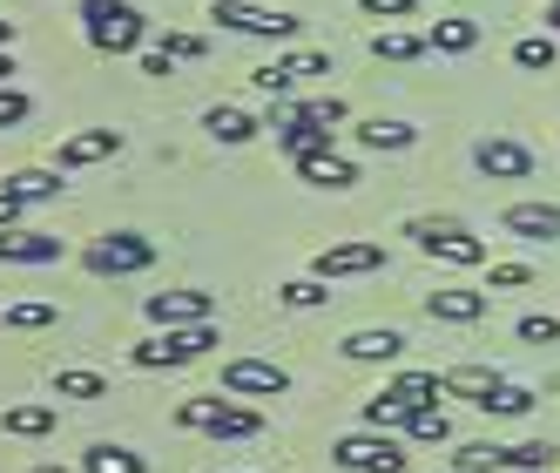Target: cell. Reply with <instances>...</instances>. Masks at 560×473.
I'll use <instances>...</instances> for the list:
<instances>
[{
    "label": "cell",
    "instance_id": "42",
    "mask_svg": "<svg viewBox=\"0 0 560 473\" xmlns=\"http://www.w3.org/2000/svg\"><path fill=\"white\" fill-rule=\"evenodd\" d=\"M14 123H27V95L21 89H0V129H14Z\"/></svg>",
    "mask_w": 560,
    "mask_h": 473
},
{
    "label": "cell",
    "instance_id": "26",
    "mask_svg": "<svg viewBox=\"0 0 560 473\" xmlns=\"http://www.w3.org/2000/svg\"><path fill=\"white\" fill-rule=\"evenodd\" d=\"M398 432H412V440H425V447H446L453 440V419H446V406H419V413H406Z\"/></svg>",
    "mask_w": 560,
    "mask_h": 473
},
{
    "label": "cell",
    "instance_id": "9",
    "mask_svg": "<svg viewBox=\"0 0 560 473\" xmlns=\"http://www.w3.org/2000/svg\"><path fill=\"white\" fill-rule=\"evenodd\" d=\"M472 163L500 176V183H520V176H534V149L527 142H513V136H479L472 142Z\"/></svg>",
    "mask_w": 560,
    "mask_h": 473
},
{
    "label": "cell",
    "instance_id": "47",
    "mask_svg": "<svg viewBox=\"0 0 560 473\" xmlns=\"http://www.w3.org/2000/svg\"><path fill=\"white\" fill-rule=\"evenodd\" d=\"M0 48H14V21H0Z\"/></svg>",
    "mask_w": 560,
    "mask_h": 473
},
{
    "label": "cell",
    "instance_id": "3",
    "mask_svg": "<svg viewBox=\"0 0 560 473\" xmlns=\"http://www.w3.org/2000/svg\"><path fill=\"white\" fill-rule=\"evenodd\" d=\"M176 426L217 432V440H257V432H264V419L250 406H236V400H183L176 406Z\"/></svg>",
    "mask_w": 560,
    "mask_h": 473
},
{
    "label": "cell",
    "instance_id": "17",
    "mask_svg": "<svg viewBox=\"0 0 560 473\" xmlns=\"http://www.w3.org/2000/svg\"><path fill=\"white\" fill-rule=\"evenodd\" d=\"M432 319H446V325H472V319H487V291H466V285H446V291H432L425 298Z\"/></svg>",
    "mask_w": 560,
    "mask_h": 473
},
{
    "label": "cell",
    "instance_id": "37",
    "mask_svg": "<svg viewBox=\"0 0 560 473\" xmlns=\"http://www.w3.org/2000/svg\"><path fill=\"white\" fill-rule=\"evenodd\" d=\"M298 115H311V123H325V129H338V123H345L351 108H345V95H317V102H304Z\"/></svg>",
    "mask_w": 560,
    "mask_h": 473
},
{
    "label": "cell",
    "instance_id": "36",
    "mask_svg": "<svg viewBox=\"0 0 560 473\" xmlns=\"http://www.w3.org/2000/svg\"><path fill=\"white\" fill-rule=\"evenodd\" d=\"M520 345H560V319L553 311H527L520 319Z\"/></svg>",
    "mask_w": 560,
    "mask_h": 473
},
{
    "label": "cell",
    "instance_id": "4",
    "mask_svg": "<svg viewBox=\"0 0 560 473\" xmlns=\"http://www.w3.org/2000/svg\"><path fill=\"white\" fill-rule=\"evenodd\" d=\"M331 460H338L345 473H406V447H398L392 432H378V426L331 440Z\"/></svg>",
    "mask_w": 560,
    "mask_h": 473
},
{
    "label": "cell",
    "instance_id": "39",
    "mask_svg": "<svg viewBox=\"0 0 560 473\" xmlns=\"http://www.w3.org/2000/svg\"><path fill=\"white\" fill-rule=\"evenodd\" d=\"M250 89H257V95H291L298 82H291V74L277 68V61H270V68H257V74H250Z\"/></svg>",
    "mask_w": 560,
    "mask_h": 473
},
{
    "label": "cell",
    "instance_id": "48",
    "mask_svg": "<svg viewBox=\"0 0 560 473\" xmlns=\"http://www.w3.org/2000/svg\"><path fill=\"white\" fill-rule=\"evenodd\" d=\"M0 236H8V230H0Z\"/></svg>",
    "mask_w": 560,
    "mask_h": 473
},
{
    "label": "cell",
    "instance_id": "35",
    "mask_svg": "<svg viewBox=\"0 0 560 473\" xmlns=\"http://www.w3.org/2000/svg\"><path fill=\"white\" fill-rule=\"evenodd\" d=\"M453 473H500V447L493 440H472L453 453Z\"/></svg>",
    "mask_w": 560,
    "mask_h": 473
},
{
    "label": "cell",
    "instance_id": "10",
    "mask_svg": "<svg viewBox=\"0 0 560 473\" xmlns=\"http://www.w3.org/2000/svg\"><path fill=\"white\" fill-rule=\"evenodd\" d=\"M149 319L155 325H217V298L210 291H149Z\"/></svg>",
    "mask_w": 560,
    "mask_h": 473
},
{
    "label": "cell",
    "instance_id": "44",
    "mask_svg": "<svg viewBox=\"0 0 560 473\" xmlns=\"http://www.w3.org/2000/svg\"><path fill=\"white\" fill-rule=\"evenodd\" d=\"M8 74H14V48H0V89H8Z\"/></svg>",
    "mask_w": 560,
    "mask_h": 473
},
{
    "label": "cell",
    "instance_id": "43",
    "mask_svg": "<svg viewBox=\"0 0 560 473\" xmlns=\"http://www.w3.org/2000/svg\"><path fill=\"white\" fill-rule=\"evenodd\" d=\"M21 210H27L21 196H14V189H0V230H14V223H21Z\"/></svg>",
    "mask_w": 560,
    "mask_h": 473
},
{
    "label": "cell",
    "instance_id": "18",
    "mask_svg": "<svg viewBox=\"0 0 560 473\" xmlns=\"http://www.w3.org/2000/svg\"><path fill=\"white\" fill-rule=\"evenodd\" d=\"M61 257V236H42V230H8L0 236V264H55Z\"/></svg>",
    "mask_w": 560,
    "mask_h": 473
},
{
    "label": "cell",
    "instance_id": "6",
    "mask_svg": "<svg viewBox=\"0 0 560 473\" xmlns=\"http://www.w3.org/2000/svg\"><path fill=\"white\" fill-rule=\"evenodd\" d=\"M406 236H419V244L439 257V264H459V270H472V264H487V244L466 230V223H439V217H412L406 223Z\"/></svg>",
    "mask_w": 560,
    "mask_h": 473
},
{
    "label": "cell",
    "instance_id": "27",
    "mask_svg": "<svg viewBox=\"0 0 560 473\" xmlns=\"http://www.w3.org/2000/svg\"><path fill=\"white\" fill-rule=\"evenodd\" d=\"M203 129H210L217 142H250V136H257L264 123H250V115H244V108H223V102H217V108L203 115Z\"/></svg>",
    "mask_w": 560,
    "mask_h": 473
},
{
    "label": "cell",
    "instance_id": "22",
    "mask_svg": "<svg viewBox=\"0 0 560 473\" xmlns=\"http://www.w3.org/2000/svg\"><path fill=\"white\" fill-rule=\"evenodd\" d=\"M55 319H61V311L48 298H14L8 311H0V325H8V332H48Z\"/></svg>",
    "mask_w": 560,
    "mask_h": 473
},
{
    "label": "cell",
    "instance_id": "38",
    "mask_svg": "<svg viewBox=\"0 0 560 473\" xmlns=\"http://www.w3.org/2000/svg\"><path fill=\"white\" fill-rule=\"evenodd\" d=\"M277 68H284L291 82H304V74H331V61H325V55H277Z\"/></svg>",
    "mask_w": 560,
    "mask_h": 473
},
{
    "label": "cell",
    "instance_id": "49",
    "mask_svg": "<svg viewBox=\"0 0 560 473\" xmlns=\"http://www.w3.org/2000/svg\"><path fill=\"white\" fill-rule=\"evenodd\" d=\"M446 473H453V466H446Z\"/></svg>",
    "mask_w": 560,
    "mask_h": 473
},
{
    "label": "cell",
    "instance_id": "23",
    "mask_svg": "<svg viewBox=\"0 0 560 473\" xmlns=\"http://www.w3.org/2000/svg\"><path fill=\"white\" fill-rule=\"evenodd\" d=\"M82 473H149V460H142L136 447H115V440H102V447H89Z\"/></svg>",
    "mask_w": 560,
    "mask_h": 473
},
{
    "label": "cell",
    "instance_id": "1",
    "mask_svg": "<svg viewBox=\"0 0 560 473\" xmlns=\"http://www.w3.org/2000/svg\"><path fill=\"white\" fill-rule=\"evenodd\" d=\"M82 34L102 55H136L149 42V14L136 0H82Z\"/></svg>",
    "mask_w": 560,
    "mask_h": 473
},
{
    "label": "cell",
    "instance_id": "31",
    "mask_svg": "<svg viewBox=\"0 0 560 473\" xmlns=\"http://www.w3.org/2000/svg\"><path fill=\"white\" fill-rule=\"evenodd\" d=\"M8 189L21 196V204H48V196L61 189V170H14V176H8Z\"/></svg>",
    "mask_w": 560,
    "mask_h": 473
},
{
    "label": "cell",
    "instance_id": "15",
    "mask_svg": "<svg viewBox=\"0 0 560 473\" xmlns=\"http://www.w3.org/2000/svg\"><path fill=\"white\" fill-rule=\"evenodd\" d=\"M398 351H406V332H392V325H365V332L345 338V359L351 366H392Z\"/></svg>",
    "mask_w": 560,
    "mask_h": 473
},
{
    "label": "cell",
    "instance_id": "8",
    "mask_svg": "<svg viewBox=\"0 0 560 473\" xmlns=\"http://www.w3.org/2000/svg\"><path fill=\"white\" fill-rule=\"evenodd\" d=\"M223 392L230 400H277V392H291V372L270 366V359H230L223 366Z\"/></svg>",
    "mask_w": 560,
    "mask_h": 473
},
{
    "label": "cell",
    "instance_id": "5",
    "mask_svg": "<svg viewBox=\"0 0 560 473\" xmlns=\"http://www.w3.org/2000/svg\"><path fill=\"white\" fill-rule=\"evenodd\" d=\"M210 21L230 27V34H257V42H291V34L304 27L298 14H284V8H257V0H210Z\"/></svg>",
    "mask_w": 560,
    "mask_h": 473
},
{
    "label": "cell",
    "instance_id": "25",
    "mask_svg": "<svg viewBox=\"0 0 560 473\" xmlns=\"http://www.w3.org/2000/svg\"><path fill=\"white\" fill-rule=\"evenodd\" d=\"M493 385H500V372H487V366H453V372H446V400H472V406H479Z\"/></svg>",
    "mask_w": 560,
    "mask_h": 473
},
{
    "label": "cell",
    "instance_id": "24",
    "mask_svg": "<svg viewBox=\"0 0 560 473\" xmlns=\"http://www.w3.org/2000/svg\"><path fill=\"white\" fill-rule=\"evenodd\" d=\"M479 413H487V419H520V413H534V392L513 385V379H500L487 400H479Z\"/></svg>",
    "mask_w": 560,
    "mask_h": 473
},
{
    "label": "cell",
    "instance_id": "41",
    "mask_svg": "<svg viewBox=\"0 0 560 473\" xmlns=\"http://www.w3.org/2000/svg\"><path fill=\"white\" fill-rule=\"evenodd\" d=\"M358 8H365L372 21H406V14L419 8V0H358Z\"/></svg>",
    "mask_w": 560,
    "mask_h": 473
},
{
    "label": "cell",
    "instance_id": "33",
    "mask_svg": "<svg viewBox=\"0 0 560 473\" xmlns=\"http://www.w3.org/2000/svg\"><path fill=\"white\" fill-rule=\"evenodd\" d=\"M155 48H163L170 61H203L210 55V42H203V34H189V27H163V34H155Z\"/></svg>",
    "mask_w": 560,
    "mask_h": 473
},
{
    "label": "cell",
    "instance_id": "46",
    "mask_svg": "<svg viewBox=\"0 0 560 473\" xmlns=\"http://www.w3.org/2000/svg\"><path fill=\"white\" fill-rule=\"evenodd\" d=\"M27 473H68V466H55V460H34V466H27Z\"/></svg>",
    "mask_w": 560,
    "mask_h": 473
},
{
    "label": "cell",
    "instance_id": "34",
    "mask_svg": "<svg viewBox=\"0 0 560 473\" xmlns=\"http://www.w3.org/2000/svg\"><path fill=\"white\" fill-rule=\"evenodd\" d=\"M277 304H291V311H317V304H331L325 278H291V285H277Z\"/></svg>",
    "mask_w": 560,
    "mask_h": 473
},
{
    "label": "cell",
    "instance_id": "21",
    "mask_svg": "<svg viewBox=\"0 0 560 473\" xmlns=\"http://www.w3.org/2000/svg\"><path fill=\"white\" fill-rule=\"evenodd\" d=\"M425 42H432V55H472L479 48V21H432Z\"/></svg>",
    "mask_w": 560,
    "mask_h": 473
},
{
    "label": "cell",
    "instance_id": "32",
    "mask_svg": "<svg viewBox=\"0 0 560 473\" xmlns=\"http://www.w3.org/2000/svg\"><path fill=\"white\" fill-rule=\"evenodd\" d=\"M553 55H560L553 34H527V42H513V68H527V74H540V68L553 74Z\"/></svg>",
    "mask_w": 560,
    "mask_h": 473
},
{
    "label": "cell",
    "instance_id": "14",
    "mask_svg": "<svg viewBox=\"0 0 560 473\" xmlns=\"http://www.w3.org/2000/svg\"><path fill=\"white\" fill-rule=\"evenodd\" d=\"M298 176H304L311 189H351V183H358V163L331 142V149H317V155H298Z\"/></svg>",
    "mask_w": 560,
    "mask_h": 473
},
{
    "label": "cell",
    "instance_id": "20",
    "mask_svg": "<svg viewBox=\"0 0 560 473\" xmlns=\"http://www.w3.org/2000/svg\"><path fill=\"white\" fill-rule=\"evenodd\" d=\"M372 55L378 61H419V55H432V42H425V34H412V27H378L372 34Z\"/></svg>",
    "mask_w": 560,
    "mask_h": 473
},
{
    "label": "cell",
    "instance_id": "29",
    "mask_svg": "<svg viewBox=\"0 0 560 473\" xmlns=\"http://www.w3.org/2000/svg\"><path fill=\"white\" fill-rule=\"evenodd\" d=\"M351 136H358V149H412L419 129L412 123H358Z\"/></svg>",
    "mask_w": 560,
    "mask_h": 473
},
{
    "label": "cell",
    "instance_id": "40",
    "mask_svg": "<svg viewBox=\"0 0 560 473\" xmlns=\"http://www.w3.org/2000/svg\"><path fill=\"white\" fill-rule=\"evenodd\" d=\"M520 285H534L527 264H493V285H487V291H520Z\"/></svg>",
    "mask_w": 560,
    "mask_h": 473
},
{
    "label": "cell",
    "instance_id": "16",
    "mask_svg": "<svg viewBox=\"0 0 560 473\" xmlns=\"http://www.w3.org/2000/svg\"><path fill=\"white\" fill-rule=\"evenodd\" d=\"M385 400H392L398 413H419V406H439V400H446V372H398V379L385 385Z\"/></svg>",
    "mask_w": 560,
    "mask_h": 473
},
{
    "label": "cell",
    "instance_id": "2",
    "mask_svg": "<svg viewBox=\"0 0 560 473\" xmlns=\"http://www.w3.org/2000/svg\"><path fill=\"white\" fill-rule=\"evenodd\" d=\"M210 345H217V325H163L155 338L129 345V366H142V372H170V366L203 359Z\"/></svg>",
    "mask_w": 560,
    "mask_h": 473
},
{
    "label": "cell",
    "instance_id": "28",
    "mask_svg": "<svg viewBox=\"0 0 560 473\" xmlns=\"http://www.w3.org/2000/svg\"><path fill=\"white\" fill-rule=\"evenodd\" d=\"M500 473H553V447H547V440L500 447Z\"/></svg>",
    "mask_w": 560,
    "mask_h": 473
},
{
    "label": "cell",
    "instance_id": "7",
    "mask_svg": "<svg viewBox=\"0 0 560 473\" xmlns=\"http://www.w3.org/2000/svg\"><path fill=\"white\" fill-rule=\"evenodd\" d=\"M155 264V244L136 230H108L89 244V270H102V278H129V270H149Z\"/></svg>",
    "mask_w": 560,
    "mask_h": 473
},
{
    "label": "cell",
    "instance_id": "30",
    "mask_svg": "<svg viewBox=\"0 0 560 473\" xmlns=\"http://www.w3.org/2000/svg\"><path fill=\"white\" fill-rule=\"evenodd\" d=\"M55 400H108V379L68 366V372H55Z\"/></svg>",
    "mask_w": 560,
    "mask_h": 473
},
{
    "label": "cell",
    "instance_id": "19",
    "mask_svg": "<svg viewBox=\"0 0 560 473\" xmlns=\"http://www.w3.org/2000/svg\"><path fill=\"white\" fill-rule=\"evenodd\" d=\"M0 432H14V440H42V432H55V406H48V400L0 406Z\"/></svg>",
    "mask_w": 560,
    "mask_h": 473
},
{
    "label": "cell",
    "instance_id": "45",
    "mask_svg": "<svg viewBox=\"0 0 560 473\" xmlns=\"http://www.w3.org/2000/svg\"><path fill=\"white\" fill-rule=\"evenodd\" d=\"M547 34H560V0H547Z\"/></svg>",
    "mask_w": 560,
    "mask_h": 473
},
{
    "label": "cell",
    "instance_id": "11",
    "mask_svg": "<svg viewBox=\"0 0 560 473\" xmlns=\"http://www.w3.org/2000/svg\"><path fill=\"white\" fill-rule=\"evenodd\" d=\"M365 270H385V244H331V251H317L311 264V278H365Z\"/></svg>",
    "mask_w": 560,
    "mask_h": 473
},
{
    "label": "cell",
    "instance_id": "13",
    "mask_svg": "<svg viewBox=\"0 0 560 473\" xmlns=\"http://www.w3.org/2000/svg\"><path fill=\"white\" fill-rule=\"evenodd\" d=\"M500 230L506 236H527V244H560V204H506Z\"/></svg>",
    "mask_w": 560,
    "mask_h": 473
},
{
    "label": "cell",
    "instance_id": "12",
    "mask_svg": "<svg viewBox=\"0 0 560 473\" xmlns=\"http://www.w3.org/2000/svg\"><path fill=\"white\" fill-rule=\"evenodd\" d=\"M122 149V129H74L55 142V170H89V163H108Z\"/></svg>",
    "mask_w": 560,
    "mask_h": 473
}]
</instances>
